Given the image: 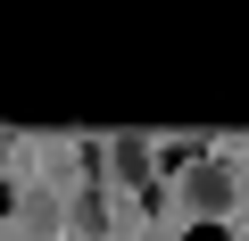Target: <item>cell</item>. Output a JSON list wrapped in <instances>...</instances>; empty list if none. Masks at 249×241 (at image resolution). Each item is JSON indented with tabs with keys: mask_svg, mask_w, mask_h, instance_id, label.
<instances>
[{
	"mask_svg": "<svg viewBox=\"0 0 249 241\" xmlns=\"http://www.w3.org/2000/svg\"><path fill=\"white\" fill-rule=\"evenodd\" d=\"M75 233H83V241H100V233H108V191H100V175L75 191Z\"/></svg>",
	"mask_w": 249,
	"mask_h": 241,
	"instance_id": "cell-2",
	"label": "cell"
},
{
	"mask_svg": "<svg viewBox=\"0 0 249 241\" xmlns=\"http://www.w3.org/2000/svg\"><path fill=\"white\" fill-rule=\"evenodd\" d=\"M232 191H241L232 167H216V158H191V167H183V208H191L199 224H216V216L232 208Z\"/></svg>",
	"mask_w": 249,
	"mask_h": 241,
	"instance_id": "cell-1",
	"label": "cell"
},
{
	"mask_svg": "<svg viewBox=\"0 0 249 241\" xmlns=\"http://www.w3.org/2000/svg\"><path fill=\"white\" fill-rule=\"evenodd\" d=\"M25 233H34V241H42V233H58V200H42V191H34V200H25Z\"/></svg>",
	"mask_w": 249,
	"mask_h": 241,
	"instance_id": "cell-4",
	"label": "cell"
},
{
	"mask_svg": "<svg viewBox=\"0 0 249 241\" xmlns=\"http://www.w3.org/2000/svg\"><path fill=\"white\" fill-rule=\"evenodd\" d=\"M0 158H9V133H0Z\"/></svg>",
	"mask_w": 249,
	"mask_h": 241,
	"instance_id": "cell-5",
	"label": "cell"
},
{
	"mask_svg": "<svg viewBox=\"0 0 249 241\" xmlns=\"http://www.w3.org/2000/svg\"><path fill=\"white\" fill-rule=\"evenodd\" d=\"M108 175H124V183H150V142H108Z\"/></svg>",
	"mask_w": 249,
	"mask_h": 241,
	"instance_id": "cell-3",
	"label": "cell"
}]
</instances>
